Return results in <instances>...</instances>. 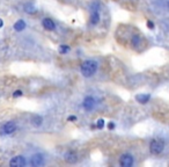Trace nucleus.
I'll return each mask as SVG.
<instances>
[{
    "label": "nucleus",
    "mask_w": 169,
    "mask_h": 167,
    "mask_svg": "<svg viewBox=\"0 0 169 167\" xmlns=\"http://www.w3.org/2000/svg\"><path fill=\"white\" fill-rule=\"evenodd\" d=\"M69 121H70V122L77 121V117H75V116H70V117H69Z\"/></svg>",
    "instance_id": "aec40b11"
},
{
    "label": "nucleus",
    "mask_w": 169,
    "mask_h": 167,
    "mask_svg": "<svg viewBox=\"0 0 169 167\" xmlns=\"http://www.w3.org/2000/svg\"><path fill=\"white\" fill-rule=\"evenodd\" d=\"M2 26H4V21H2L1 19H0V28L2 27Z\"/></svg>",
    "instance_id": "5701e85b"
},
{
    "label": "nucleus",
    "mask_w": 169,
    "mask_h": 167,
    "mask_svg": "<svg viewBox=\"0 0 169 167\" xmlns=\"http://www.w3.org/2000/svg\"><path fill=\"white\" fill-rule=\"evenodd\" d=\"M15 130H16V124H15L14 122H7L6 124L2 126V132L4 134H6V135H11V134H13Z\"/></svg>",
    "instance_id": "0eeeda50"
},
{
    "label": "nucleus",
    "mask_w": 169,
    "mask_h": 167,
    "mask_svg": "<svg viewBox=\"0 0 169 167\" xmlns=\"http://www.w3.org/2000/svg\"><path fill=\"white\" fill-rule=\"evenodd\" d=\"M64 159H65L67 163H70V164H74V163L78 160V155H77V153L74 152V151H69V152L65 153Z\"/></svg>",
    "instance_id": "6e6552de"
},
{
    "label": "nucleus",
    "mask_w": 169,
    "mask_h": 167,
    "mask_svg": "<svg viewBox=\"0 0 169 167\" xmlns=\"http://www.w3.org/2000/svg\"><path fill=\"white\" fill-rule=\"evenodd\" d=\"M43 122V118L41 116H38V115H36V116H34L32 118H31V123L35 125V126H40V125L42 124Z\"/></svg>",
    "instance_id": "ddd939ff"
},
{
    "label": "nucleus",
    "mask_w": 169,
    "mask_h": 167,
    "mask_svg": "<svg viewBox=\"0 0 169 167\" xmlns=\"http://www.w3.org/2000/svg\"><path fill=\"white\" fill-rule=\"evenodd\" d=\"M9 165L12 167H23L26 165V159L22 155H16L11 160Z\"/></svg>",
    "instance_id": "423d86ee"
},
{
    "label": "nucleus",
    "mask_w": 169,
    "mask_h": 167,
    "mask_svg": "<svg viewBox=\"0 0 169 167\" xmlns=\"http://www.w3.org/2000/svg\"><path fill=\"white\" fill-rule=\"evenodd\" d=\"M96 70H98V63L94 60H86L81 65V73L87 78L92 77L96 72Z\"/></svg>",
    "instance_id": "f257e3e1"
},
{
    "label": "nucleus",
    "mask_w": 169,
    "mask_h": 167,
    "mask_svg": "<svg viewBox=\"0 0 169 167\" xmlns=\"http://www.w3.org/2000/svg\"><path fill=\"white\" fill-rule=\"evenodd\" d=\"M43 27L45 28V29H48V30H53L55 28H56V25H55V22L51 20V19H49V17H45L44 20H43Z\"/></svg>",
    "instance_id": "1a4fd4ad"
},
{
    "label": "nucleus",
    "mask_w": 169,
    "mask_h": 167,
    "mask_svg": "<svg viewBox=\"0 0 169 167\" xmlns=\"http://www.w3.org/2000/svg\"><path fill=\"white\" fill-rule=\"evenodd\" d=\"M96 105V101L93 97H86L82 102V106L86 110H92Z\"/></svg>",
    "instance_id": "39448f33"
},
{
    "label": "nucleus",
    "mask_w": 169,
    "mask_h": 167,
    "mask_svg": "<svg viewBox=\"0 0 169 167\" xmlns=\"http://www.w3.org/2000/svg\"><path fill=\"white\" fill-rule=\"evenodd\" d=\"M26 12L27 13H35L36 12V9H35V7L32 6V5H26Z\"/></svg>",
    "instance_id": "2eb2a0df"
},
{
    "label": "nucleus",
    "mask_w": 169,
    "mask_h": 167,
    "mask_svg": "<svg viewBox=\"0 0 169 167\" xmlns=\"http://www.w3.org/2000/svg\"><path fill=\"white\" fill-rule=\"evenodd\" d=\"M99 21H100L99 11H93V14H92V16H90V22H92L93 25H98Z\"/></svg>",
    "instance_id": "f8f14e48"
},
{
    "label": "nucleus",
    "mask_w": 169,
    "mask_h": 167,
    "mask_svg": "<svg viewBox=\"0 0 169 167\" xmlns=\"http://www.w3.org/2000/svg\"><path fill=\"white\" fill-rule=\"evenodd\" d=\"M96 126L99 128V129H103V126H104V121L101 118V120H99L98 121V124H96Z\"/></svg>",
    "instance_id": "f3484780"
},
{
    "label": "nucleus",
    "mask_w": 169,
    "mask_h": 167,
    "mask_svg": "<svg viewBox=\"0 0 169 167\" xmlns=\"http://www.w3.org/2000/svg\"><path fill=\"white\" fill-rule=\"evenodd\" d=\"M131 42H132V44H133L134 46H137V45L139 44V42H140V36H138V35L133 36L132 40H131Z\"/></svg>",
    "instance_id": "4468645a"
},
{
    "label": "nucleus",
    "mask_w": 169,
    "mask_h": 167,
    "mask_svg": "<svg viewBox=\"0 0 169 167\" xmlns=\"http://www.w3.org/2000/svg\"><path fill=\"white\" fill-rule=\"evenodd\" d=\"M136 99H137V101H138V102H140V103H142V105H145V103H147V102L150 101L151 95H150V94H140V95H137Z\"/></svg>",
    "instance_id": "9d476101"
},
{
    "label": "nucleus",
    "mask_w": 169,
    "mask_h": 167,
    "mask_svg": "<svg viewBox=\"0 0 169 167\" xmlns=\"http://www.w3.org/2000/svg\"><path fill=\"white\" fill-rule=\"evenodd\" d=\"M163 149H165V142H163L162 139H153V140L151 142L150 150H151V152L153 153V154H155V155L160 154V153L163 151Z\"/></svg>",
    "instance_id": "f03ea898"
},
{
    "label": "nucleus",
    "mask_w": 169,
    "mask_h": 167,
    "mask_svg": "<svg viewBox=\"0 0 169 167\" xmlns=\"http://www.w3.org/2000/svg\"><path fill=\"white\" fill-rule=\"evenodd\" d=\"M119 165L122 167H131L133 165V157L131 154H123L119 159Z\"/></svg>",
    "instance_id": "7ed1b4c3"
},
{
    "label": "nucleus",
    "mask_w": 169,
    "mask_h": 167,
    "mask_svg": "<svg viewBox=\"0 0 169 167\" xmlns=\"http://www.w3.org/2000/svg\"><path fill=\"white\" fill-rule=\"evenodd\" d=\"M165 6L169 9V0H165Z\"/></svg>",
    "instance_id": "412c9836"
},
{
    "label": "nucleus",
    "mask_w": 169,
    "mask_h": 167,
    "mask_svg": "<svg viewBox=\"0 0 169 167\" xmlns=\"http://www.w3.org/2000/svg\"><path fill=\"white\" fill-rule=\"evenodd\" d=\"M25 28H26V22H25L23 20H19V21L15 22L14 29L16 31H22Z\"/></svg>",
    "instance_id": "9b49d317"
},
{
    "label": "nucleus",
    "mask_w": 169,
    "mask_h": 167,
    "mask_svg": "<svg viewBox=\"0 0 169 167\" xmlns=\"http://www.w3.org/2000/svg\"><path fill=\"white\" fill-rule=\"evenodd\" d=\"M30 164H31V166H34V167L42 166L43 164H44V158H43V155L41 153L34 154V155L31 157V159H30Z\"/></svg>",
    "instance_id": "20e7f679"
},
{
    "label": "nucleus",
    "mask_w": 169,
    "mask_h": 167,
    "mask_svg": "<svg viewBox=\"0 0 169 167\" xmlns=\"http://www.w3.org/2000/svg\"><path fill=\"white\" fill-rule=\"evenodd\" d=\"M21 95H22V92H21V91H15L14 94H13V97H21Z\"/></svg>",
    "instance_id": "a211bd4d"
},
{
    "label": "nucleus",
    "mask_w": 169,
    "mask_h": 167,
    "mask_svg": "<svg viewBox=\"0 0 169 167\" xmlns=\"http://www.w3.org/2000/svg\"><path fill=\"white\" fill-rule=\"evenodd\" d=\"M108 128H109V129L111 130V129H113V128H115V124H113V123H109V125H108Z\"/></svg>",
    "instance_id": "4be33fe9"
},
{
    "label": "nucleus",
    "mask_w": 169,
    "mask_h": 167,
    "mask_svg": "<svg viewBox=\"0 0 169 167\" xmlns=\"http://www.w3.org/2000/svg\"><path fill=\"white\" fill-rule=\"evenodd\" d=\"M147 27L150 28V29H154V25H153V22H152V21H148V22H147Z\"/></svg>",
    "instance_id": "6ab92c4d"
},
{
    "label": "nucleus",
    "mask_w": 169,
    "mask_h": 167,
    "mask_svg": "<svg viewBox=\"0 0 169 167\" xmlns=\"http://www.w3.org/2000/svg\"><path fill=\"white\" fill-rule=\"evenodd\" d=\"M69 50H70V48L67 45H60V50H59L60 54H66Z\"/></svg>",
    "instance_id": "dca6fc26"
}]
</instances>
